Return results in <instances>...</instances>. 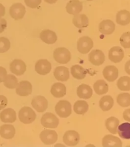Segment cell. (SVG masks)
<instances>
[{"instance_id":"1","label":"cell","mask_w":130,"mask_h":147,"mask_svg":"<svg viewBox=\"0 0 130 147\" xmlns=\"http://www.w3.org/2000/svg\"><path fill=\"white\" fill-rule=\"evenodd\" d=\"M55 111L57 115L61 118H67L71 114V105L67 100H61L56 104Z\"/></svg>"},{"instance_id":"2","label":"cell","mask_w":130,"mask_h":147,"mask_svg":"<svg viewBox=\"0 0 130 147\" xmlns=\"http://www.w3.org/2000/svg\"><path fill=\"white\" fill-rule=\"evenodd\" d=\"M18 117L20 121L24 124L32 123L36 118V114L32 109L24 107L19 111Z\"/></svg>"},{"instance_id":"3","label":"cell","mask_w":130,"mask_h":147,"mask_svg":"<svg viewBox=\"0 0 130 147\" xmlns=\"http://www.w3.org/2000/svg\"><path fill=\"white\" fill-rule=\"evenodd\" d=\"M53 57L57 63L61 64H66L71 60V54L66 48H58L53 52Z\"/></svg>"},{"instance_id":"4","label":"cell","mask_w":130,"mask_h":147,"mask_svg":"<svg viewBox=\"0 0 130 147\" xmlns=\"http://www.w3.org/2000/svg\"><path fill=\"white\" fill-rule=\"evenodd\" d=\"M93 46L92 39L87 36L81 37L77 42V49L82 54H87L91 50Z\"/></svg>"},{"instance_id":"5","label":"cell","mask_w":130,"mask_h":147,"mask_svg":"<svg viewBox=\"0 0 130 147\" xmlns=\"http://www.w3.org/2000/svg\"><path fill=\"white\" fill-rule=\"evenodd\" d=\"M41 123L44 127L56 128L58 126L59 120L51 113H46L42 117Z\"/></svg>"},{"instance_id":"6","label":"cell","mask_w":130,"mask_h":147,"mask_svg":"<svg viewBox=\"0 0 130 147\" xmlns=\"http://www.w3.org/2000/svg\"><path fill=\"white\" fill-rule=\"evenodd\" d=\"M58 138L57 133L53 130H44L40 134V138L42 142L46 145L53 144L58 140Z\"/></svg>"},{"instance_id":"7","label":"cell","mask_w":130,"mask_h":147,"mask_svg":"<svg viewBox=\"0 0 130 147\" xmlns=\"http://www.w3.org/2000/svg\"><path fill=\"white\" fill-rule=\"evenodd\" d=\"M63 142L65 144L70 147L75 146L80 141V136L75 130H68L63 136Z\"/></svg>"},{"instance_id":"8","label":"cell","mask_w":130,"mask_h":147,"mask_svg":"<svg viewBox=\"0 0 130 147\" xmlns=\"http://www.w3.org/2000/svg\"><path fill=\"white\" fill-rule=\"evenodd\" d=\"M26 8L23 5L18 3H15L10 8L9 12L11 18L16 20H22L26 14Z\"/></svg>"},{"instance_id":"9","label":"cell","mask_w":130,"mask_h":147,"mask_svg":"<svg viewBox=\"0 0 130 147\" xmlns=\"http://www.w3.org/2000/svg\"><path fill=\"white\" fill-rule=\"evenodd\" d=\"M32 106L38 112H44L47 108V100L43 96H36L32 100Z\"/></svg>"},{"instance_id":"10","label":"cell","mask_w":130,"mask_h":147,"mask_svg":"<svg viewBox=\"0 0 130 147\" xmlns=\"http://www.w3.org/2000/svg\"><path fill=\"white\" fill-rule=\"evenodd\" d=\"M26 66L24 61L19 59H14L10 65V70L17 76L23 75L26 71Z\"/></svg>"},{"instance_id":"11","label":"cell","mask_w":130,"mask_h":147,"mask_svg":"<svg viewBox=\"0 0 130 147\" xmlns=\"http://www.w3.org/2000/svg\"><path fill=\"white\" fill-rule=\"evenodd\" d=\"M89 60L92 65L99 66L104 63L105 56L101 50H93L89 54Z\"/></svg>"},{"instance_id":"12","label":"cell","mask_w":130,"mask_h":147,"mask_svg":"<svg viewBox=\"0 0 130 147\" xmlns=\"http://www.w3.org/2000/svg\"><path fill=\"white\" fill-rule=\"evenodd\" d=\"M51 65L47 59H40L36 63L35 71L41 75H46L50 73Z\"/></svg>"},{"instance_id":"13","label":"cell","mask_w":130,"mask_h":147,"mask_svg":"<svg viewBox=\"0 0 130 147\" xmlns=\"http://www.w3.org/2000/svg\"><path fill=\"white\" fill-rule=\"evenodd\" d=\"M32 92V85L28 81H22L18 84L16 93L20 96H26Z\"/></svg>"},{"instance_id":"14","label":"cell","mask_w":130,"mask_h":147,"mask_svg":"<svg viewBox=\"0 0 130 147\" xmlns=\"http://www.w3.org/2000/svg\"><path fill=\"white\" fill-rule=\"evenodd\" d=\"M108 57L113 63H119L124 59V51L118 46L113 47L109 51Z\"/></svg>"},{"instance_id":"15","label":"cell","mask_w":130,"mask_h":147,"mask_svg":"<svg viewBox=\"0 0 130 147\" xmlns=\"http://www.w3.org/2000/svg\"><path fill=\"white\" fill-rule=\"evenodd\" d=\"M104 78L109 82L114 81L118 76V70L114 65H108L103 71Z\"/></svg>"},{"instance_id":"16","label":"cell","mask_w":130,"mask_h":147,"mask_svg":"<svg viewBox=\"0 0 130 147\" xmlns=\"http://www.w3.org/2000/svg\"><path fill=\"white\" fill-rule=\"evenodd\" d=\"M102 146L104 147H121L122 142L116 136L108 134L102 139Z\"/></svg>"},{"instance_id":"17","label":"cell","mask_w":130,"mask_h":147,"mask_svg":"<svg viewBox=\"0 0 130 147\" xmlns=\"http://www.w3.org/2000/svg\"><path fill=\"white\" fill-rule=\"evenodd\" d=\"M66 8L68 13L71 15H75L82 11L83 3L79 0H71L68 3Z\"/></svg>"},{"instance_id":"18","label":"cell","mask_w":130,"mask_h":147,"mask_svg":"<svg viewBox=\"0 0 130 147\" xmlns=\"http://www.w3.org/2000/svg\"><path fill=\"white\" fill-rule=\"evenodd\" d=\"M115 26L114 22L111 20H104L99 26V30L104 35L112 34L115 30Z\"/></svg>"},{"instance_id":"19","label":"cell","mask_w":130,"mask_h":147,"mask_svg":"<svg viewBox=\"0 0 130 147\" xmlns=\"http://www.w3.org/2000/svg\"><path fill=\"white\" fill-rule=\"evenodd\" d=\"M0 119L4 123H13L16 120V114L12 109H4L0 113Z\"/></svg>"},{"instance_id":"20","label":"cell","mask_w":130,"mask_h":147,"mask_svg":"<svg viewBox=\"0 0 130 147\" xmlns=\"http://www.w3.org/2000/svg\"><path fill=\"white\" fill-rule=\"evenodd\" d=\"M40 38L42 41L47 44L55 43L58 39L56 32L49 30H42L40 34Z\"/></svg>"},{"instance_id":"21","label":"cell","mask_w":130,"mask_h":147,"mask_svg":"<svg viewBox=\"0 0 130 147\" xmlns=\"http://www.w3.org/2000/svg\"><path fill=\"white\" fill-rule=\"evenodd\" d=\"M54 77L60 81H67L69 79V71L67 67L64 66L56 67L53 73Z\"/></svg>"},{"instance_id":"22","label":"cell","mask_w":130,"mask_h":147,"mask_svg":"<svg viewBox=\"0 0 130 147\" xmlns=\"http://www.w3.org/2000/svg\"><path fill=\"white\" fill-rule=\"evenodd\" d=\"M93 90L88 85L82 84L77 89V94L81 98L87 100L90 98L93 95Z\"/></svg>"},{"instance_id":"23","label":"cell","mask_w":130,"mask_h":147,"mask_svg":"<svg viewBox=\"0 0 130 147\" xmlns=\"http://www.w3.org/2000/svg\"><path fill=\"white\" fill-rule=\"evenodd\" d=\"M15 134V128L10 124H4L0 127V136L7 140L12 139Z\"/></svg>"},{"instance_id":"24","label":"cell","mask_w":130,"mask_h":147,"mask_svg":"<svg viewBox=\"0 0 130 147\" xmlns=\"http://www.w3.org/2000/svg\"><path fill=\"white\" fill-rule=\"evenodd\" d=\"M50 92L54 97L61 98L66 94V87L61 83H56L51 87Z\"/></svg>"},{"instance_id":"25","label":"cell","mask_w":130,"mask_h":147,"mask_svg":"<svg viewBox=\"0 0 130 147\" xmlns=\"http://www.w3.org/2000/svg\"><path fill=\"white\" fill-rule=\"evenodd\" d=\"M73 24L77 28H85L89 26V18L85 14H78L73 18Z\"/></svg>"},{"instance_id":"26","label":"cell","mask_w":130,"mask_h":147,"mask_svg":"<svg viewBox=\"0 0 130 147\" xmlns=\"http://www.w3.org/2000/svg\"><path fill=\"white\" fill-rule=\"evenodd\" d=\"M116 22L121 26H126L130 23V13L126 10H122L118 12L116 16Z\"/></svg>"},{"instance_id":"27","label":"cell","mask_w":130,"mask_h":147,"mask_svg":"<svg viewBox=\"0 0 130 147\" xmlns=\"http://www.w3.org/2000/svg\"><path fill=\"white\" fill-rule=\"evenodd\" d=\"M114 105V100L110 95H105L101 98L99 101L100 108L104 112L111 110Z\"/></svg>"},{"instance_id":"28","label":"cell","mask_w":130,"mask_h":147,"mask_svg":"<svg viewBox=\"0 0 130 147\" xmlns=\"http://www.w3.org/2000/svg\"><path fill=\"white\" fill-rule=\"evenodd\" d=\"M119 125V121L116 117H111L105 121V126L109 131L115 134L117 133V128Z\"/></svg>"},{"instance_id":"29","label":"cell","mask_w":130,"mask_h":147,"mask_svg":"<svg viewBox=\"0 0 130 147\" xmlns=\"http://www.w3.org/2000/svg\"><path fill=\"white\" fill-rule=\"evenodd\" d=\"M71 73L74 78L78 80H82L85 77L87 72L83 67L76 65L72 67Z\"/></svg>"},{"instance_id":"30","label":"cell","mask_w":130,"mask_h":147,"mask_svg":"<svg viewBox=\"0 0 130 147\" xmlns=\"http://www.w3.org/2000/svg\"><path fill=\"white\" fill-rule=\"evenodd\" d=\"M94 90L98 95H103L108 92V85L104 80H98L93 86Z\"/></svg>"},{"instance_id":"31","label":"cell","mask_w":130,"mask_h":147,"mask_svg":"<svg viewBox=\"0 0 130 147\" xmlns=\"http://www.w3.org/2000/svg\"><path fill=\"white\" fill-rule=\"evenodd\" d=\"M74 111L78 115H83L89 110V105L84 100H77L74 104Z\"/></svg>"},{"instance_id":"32","label":"cell","mask_w":130,"mask_h":147,"mask_svg":"<svg viewBox=\"0 0 130 147\" xmlns=\"http://www.w3.org/2000/svg\"><path fill=\"white\" fill-rule=\"evenodd\" d=\"M118 134L121 138L129 140L130 139V123H124L121 124L118 127Z\"/></svg>"},{"instance_id":"33","label":"cell","mask_w":130,"mask_h":147,"mask_svg":"<svg viewBox=\"0 0 130 147\" xmlns=\"http://www.w3.org/2000/svg\"><path fill=\"white\" fill-rule=\"evenodd\" d=\"M117 87L121 91L130 90V77L123 76L119 78L117 81Z\"/></svg>"},{"instance_id":"34","label":"cell","mask_w":130,"mask_h":147,"mask_svg":"<svg viewBox=\"0 0 130 147\" xmlns=\"http://www.w3.org/2000/svg\"><path fill=\"white\" fill-rule=\"evenodd\" d=\"M117 104L122 107H128L130 106V94L128 93L119 94L117 97Z\"/></svg>"},{"instance_id":"35","label":"cell","mask_w":130,"mask_h":147,"mask_svg":"<svg viewBox=\"0 0 130 147\" xmlns=\"http://www.w3.org/2000/svg\"><path fill=\"white\" fill-rule=\"evenodd\" d=\"M4 85L8 88H15L18 85V79L14 75H8L4 81Z\"/></svg>"},{"instance_id":"36","label":"cell","mask_w":130,"mask_h":147,"mask_svg":"<svg viewBox=\"0 0 130 147\" xmlns=\"http://www.w3.org/2000/svg\"><path fill=\"white\" fill-rule=\"evenodd\" d=\"M121 45L126 49L130 48V32L124 33L119 39Z\"/></svg>"},{"instance_id":"37","label":"cell","mask_w":130,"mask_h":147,"mask_svg":"<svg viewBox=\"0 0 130 147\" xmlns=\"http://www.w3.org/2000/svg\"><path fill=\"white\" fill-rule=\"evenodd\" d=\"M10 48V42L5 37H0V53H3L8 51Z\"/></svg>"},{"instance_id":"38","label":"cell","mask_w":130,"mask_h":147,"mask_svg":"<svg viewBox=\"0 0 130 147\" xmlns=\"http://www.w3.org/2000/svg\"><path fill=\"white\" fill-rule=\"evenodd\" d=\"M24 1L27 6L35 9L40 5L42 0H24Z\"/></svg>"},{"instance_id":"39","label":"cell","mask_w":130,"mask_h":147,"mask_svg":"<svg viewBox=\"0 0 130 147\" xmlns=\"http://www.w3.org/2000/svg\"><path fill=\"white\" fill-rule=\"evenodd\" d=\"M8 104V100L4 95H0V111L5 108Z\"/></svg>"},{"instance_id":"40","label":"cell","mask_w":130,"mask_h":147,"mask_svg":"<svg viewBox=\"0 0 130 147\" xmlns=\"http://www.w3.org/2000/svg\"><path fill=\"white\" fill-rule=\"evenodd\" d=\"M7 76V73L6 69L4 67H0V83L4 82Z\"/></svg>"},{"instance_id":"41","label":"cell","mask_w":130,"mask_h":147,"mask_svg":"<svg viewBox=\"0 0 130 147\" xmlns=\"http://www.w3.org/2000/svg\"><path fill=\"white\" fill-rule=\"evenodd\" d=\"M7 24L6 20L0 18V34L2 33L7 28Z\"/></svg>"},{"instance_id":"42","label":"cell","mask_w":130,"mask_h":147,"mask_svg":"<svg viewBox=\"0 0 130 147\" xmlns=\"http://www.w3.org/2000/svg\"><path fill=\"white\" fill-rule=\"evenodd\" d=\"M123 118L126 121L130 122V109H127L123 113Z\"/></svg>"},{"instance_id":"43","label":"cell","mask_w":130,"mask_h":147,"mask_svg":"<svg viewBox=\"0 0 130 147\" xmlns=\"http://www.w3.org/2000/svg\"><path fill=\"white\" fill-rule=\"evenodd\" d=\"M125 69L126 73L130 75V60L128 61L125 64Z\"/></svg>"},{"instance_id":"44","label":"cell","mask_w":130,"mask_h":147,"mask_svg":"<svg viewBox=\"0 0 130 147\" xmlns=\"http://www.w3.org/2000/svg\"><path fill=\"white\" fill-rule=\"evenodd\" d=\"M5 14V8L2 4L0 3V18L4 16Z\"/></svg>"},{"instance_id":"45","label":"cell","mask_w":130,"mask_h":147,"mask_svg":"<svg viewBox=\"0 0 130 147\" xmlns=\"http://www.w3.org/2000/svg\"><path fill=\"white\" fill-rule=\"evenodd\" d=\"M46 3L50 4H54L57 2L58 0H44Z\"/></svg>"},{"instance_id":"46","label":"cell","mask_w":130,"mask_h":147,"mask_svg":"<svg viewBox=\"0 0 130 147\" xmlns=\"http://www.w3.org/2000/svg\"><path fill=\"white\" fill-rule=\"evenodd\" d=\"M87 1H93V0H87Z\"/></svg>"}]
</instances>
